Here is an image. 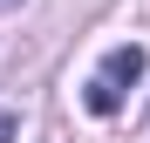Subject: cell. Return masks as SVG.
Wrapping results in <instances>:
<instances>
[{
  "instance_id": "1",
  "label": "cell",
  "mask_w": 150,
  "mask_h": 143,
  "mask_svg": "<svg viewBox=\"0 0 150 143\" xmlns=\"http://www.w3.org/2000/svg\"><path fill=\"white\" fill-rule=\"evenodd\" d=\"M143 61H150V55H143L137 41L109 48V55H103V68H96V75H89V89H82V102H89L96 116H116V109H123V95L143 82Z\"/></svg>"
},
{
  "instance_id": "2",
  "label": "cell",
  "mask_w": 150,
  "mask_h": 143,
  "mask_svg": "<svg viewBox=\"0 0 150 143\" xmlns=\"http://www.w3.org/2000/svg\"><path fill=\"white\" fill-rule=\"evenodd\" d=\"M0 143H14V116L7 109H0Z\"/></svg>"
},
{
  "instance_id": "3",
  "label": "cell",
  "mask_w": 150,
  "mask_h": 143,
  "mask_svg": "<svg viewBox=\"0 0 150 143\" xmlns=\"http://www.w3.org/2000/svg\"><path fill=\"white\" fill-rule=\"evenodd\" d=\"M0 7H14V0H0Z\"/></svg>"
}]
</instances>
